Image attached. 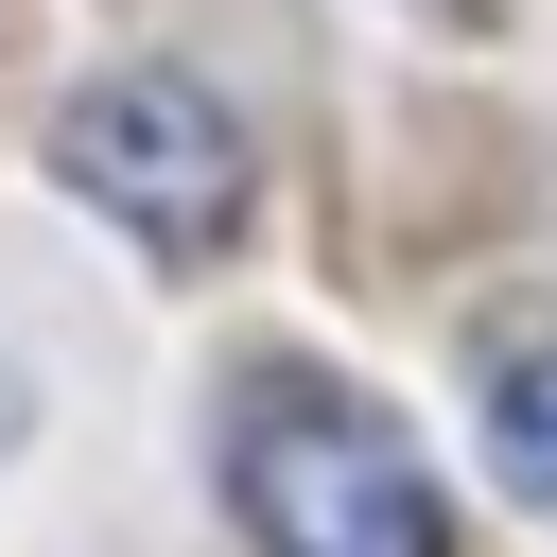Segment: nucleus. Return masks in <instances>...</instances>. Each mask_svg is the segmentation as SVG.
Instances as JSON below:
<instances>
[{
	"instance_id": "1",
	"label": "nucleus",
	"mask_w": 557,
	"mask_h": 557,
	"mask_svg": "<svg viewBox=\"0 0 557 557\" xmlns=\"http://www.w3.org/2000/svg\"><path fill=\"white\" fill-rule=\"evenodd\" d=\"M226 505L261 557H453V487L348 366H244L226 383Z\"/></svg>"
},
{
	"instance_id": "2",
	"label": "nucleus",
	"mask_w": 557,
	"mask_h": 557,
	"mask_svg": "<svg viewBox=\"0 0 557 557\" xmlns=\"http://www.w3.org/2000/svg\"><path fill=\"white\" fill-rule=\"evenodd\" d=\"M52 174H70L139 261H226L244 209H261V157H244V122H226L191 70H87V87L52 104Z\"/></svg>"
},
{
	"instance_id": "3",
	"label": "nucleus",
	"mask_w": 557,
	"mask_h": 557,
	"mask_svg": "<svg viewBox=\"0 0 557 557\" xmlns=\"http://www.w3.org/2000/svg\"><path fill=\"white\" fill-rule=\"evenodd\" d=\"M487 470H505L522 505H557V331L487 348Z\"/></svg>"
},
{
	"instance_id": "4",
	"label": "nucleus",
	"mask_w": 557,
	"mask_h": 557,
	"mask_svg": "<svg viewBox=\"0 0 557 557\" xmlns=\"http://www.w3.org/2000/svg\"><path fill=\"white\" fill-rule=\"evenodd\" d=\"M0 35H17V0H0Z\"/></svg>"
}]
</instances>
